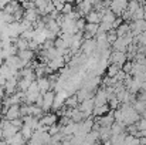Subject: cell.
<instances>
[{
  "instance_id": "7",
  "label": "cell",
  "mask_w": 146,
  "mask_h": 145,
  "mask_svg": "<svg viewBox=\"0 0 146 145\" xmlns=\"http://www.w3.org/2000/svg\"><path fill=\"white\" fill-rule=\"evenodd\" d=\"M54 96H55V93H54L52 90H50L46 94H43V105H41V110H43L44 112H50V110L52 108Z\"/></svg>"
},
{
  "instance_id": "24",
  "label": "cell",
  "mask_w": 146,
  "mask_h": 145,
  "mask_svg": "<svg viewBox=\"0 0 146 145\" xmlns=\"http://www.w3.org/2000/svg\"><path fill=\"white\" fill-rule=\"evenodd\" d=\"M119 71H121V67H119L118 64H109V65L106 67V77L113 78Z\"/></svg>"
},
{
  "instance_id": "44",
  "label": "cell",
  "mask_w": 146,
  "mask_h": 145,
  "mask_svg": "<svg viewBox=\"0 0 146 145\" xmlns=\"http://www.w3.org/2000/svg\"><path fill=\"white\" fill-rule=\"evenodd\" d=\"M62 3H71V4H74L75 3V0H61Z\"/></svg>"
},
{
  "instance_id": "22",
  "label": "cell",
  "mask_w": 146,
  "mask_h": 145,
  "mask_svg": "<svg viewBox=\"0 0 146 145\" xmlns=\"http://www.w3.org/2000/svg\"><path fill=\"white\" fill-rule=\"evenodd\" d=\"M116 19V16H115V13L111 10V9H106L105 11H104V14H102V20L101 21H104V23H113V20Z\"/></svg>"
},
{
  "instance_id": "46",
  "label": "cell",
  "mask_w": 146,
  "mask_h": 145,
  "mask_svg": "<svg viewBox=\"0 0 146 145\" xmlns=\"http://www.w3.org/2000/svg\"><path fill=\"white\" fill-rule=\"evenodd\" d=\"M3 63H4V60H3V58H1V55H0V65H1Z\"/></svg>"
},
{
  "instance_id": "31",
  "label": "cell",
  "mask_w": 146,
  "mask_h": 145,
  "mask_svg": "<svg viewBox=\"0 0 146 145\" xmlns=\"http://www.w3.org/2000/svg\"><path fill=\"white\" fill-rule=\"evenodd\" d=\"M139 7H141V6H139V3H138L136 0H129V1H128V6H126V10H128L131 14H133Z\"/></svg>"
},
{
  "instance_id": "23",
  "label": "cell",
  "mask_w": 146,
  "mask_h": 145,
  "mask_svg": "<svg viewBox=\"0 0 146 145\" xmlns=\"http://www.w3.org/2000/svg\"><path fill=\"white\" fill-rule=\"evenodd\" d=\"M78 104H80V101H78V98H77L75 94H70L67 97L65 102H64V105L68 107V108H75V107H78Z\"/></svg>"
},
{
  "instance_id": "25",
  "label": "cell",
  "mask_w": 146,
  "mask_h": 145,
  "mask_svg": "<svg viewBox=\"0 0 146 145\" xmlns=\"http://www.w3.org/2000/svg\"><path fill=\"white\" fill-rule=\"evenodd\" d=\"M20 132H21V135H23V138L26 140V141H29L30 138H31V135H33V128L30 127V125H27V124H23V127L20 128Z\"/></svg>"
},
{
  "instance_id": "41",
  "label": "cell",
  "mask_w": 146,
  "mask_h": 145,
  "mask_svg": "<svg viewBox=\"0 0 146 145\" xmlns=\"http://www.w3.org/2000/svg\"><path fill=\"white\" fill-rule=\"evenodd\" d=\"M10 1H11V0H0V10H3Z\"/></svg>"
},
{
  "instance_id": "15",
  "label": "cell",
  "mask_w": 146,
  "mask_h": 145,
  "mask_svg": "<svg viewBox=\"0 0 146 145\" xmlns=\"http://www.w3.org/2000/svg\"><path fill=\"white\" fill-rule=\"evenodd\" d=\"M38 17H40V14L37 13L36 7L27 9V10H24V13H23V20H27V21H30L31 24L36 23V21L38 20Z\"/></svg>"
},
{
  "instance_id": "48",
  "label": "cell",
  "mask_w": 146,
  "mask_h": 145,
  "mask_svg": "<svg viewBox=\"0 0 146 145\" xmlns=\"http://www.w3.org/2000/svg\"><path fill=\"white\" fill-rule=\"evenodd\" d=\"M47 145H55V144H51V142H50V144H47Z\"/></svg>"
},
{
  "instance_id": "33",
  "label": "cell",
  "mask_w": 146,
  "mask_h": 145,
  "mask_svg": "<svg viewBox=\"0 0 146 145\" xmlns=\"http://www.w3.org/2000/svg\"><path fill=\"white\" fill-rule=\"evenodd\" d=\"M108 105H109V110H118L119 108V105H121V102H119V100L116 98V96L112 97L111 100H108Z\"/></svg>"
},
{
  "instance_id": "30",
  "label": "cell",
  "mask_w": 146,
  "mask_h": 145,
  "mask_svg": "<svg viewBox=\"0 0 146 145\" xmlns=\"http://www.w3.org/2000/svg\"><path fill=\"white\" fill-rule=\"evenodd\" d=\"M135 20H145V7H139L132 14V21H135Z\"/></svg>"
},
{
  "instance_id": "18",
  "label": "cell",
  "mask_w": 146,
  "mask_h": 145,
  "mask_svg": "<svg viewBox=\"0 0 146 145\" xmlns=\"http://www.w3.org/2000/svg\"><path fill=\"white\" fill-rule=\"evenodd\" d=\"M98 135H99V141L104 142V141H108L111 138V127H101L98 130Z\"/></svg>"
},
{
  "instance_id": "21",
  "label": "cell",
  "mask_w": 146,
  "mask_h": 145,
  "mask_svg": "<svg viewBox=\"0 0 146 145\" xmlns=\"http://www.w3.org/2000/svg\"><path fill=\"white\" fill-rule=\"evenodd\" d=\"M126 132H121V134H116V135H111V145H123L125 142V138H126Z\"/></svg>"
},
{
  "instance_id": "39",
  "label": "cell",
  "mask_w": 146,
  "mask_h": 145,
  "mask_svg": "<svg viewBox=\"0 0 146 145\" xmlns=\"http://www.w3.org/2000/svg\"><path fill=\"white\" fill-rule=\"evenodd\" d=\"M11 124H13L19 131H20V128L23 127V120H21V118H16V120H13V121H11Z\"/></svg>"
},
{
  "instance_id": "17",
  "label": "cell",
  "mask_w": 146,
  "mask_h": 145,
  "mask_svg": "<svg viewBox=\"0 0 146 145\" xmlns=\"http://www.w3.org/2000/svg\"><path fill=\"white\" fill-rule=\"evenodd\" d=\"M6 142H7V145H23L26 144L27 141L23 138V135H21V132L19 131L17 134H14L11 138H9V140H4Z\"/></svg>"
},
{
  "instance_id": "19",
  "label": "cell",
  "mask_w": 146,
  "mask_h": 145,
  "mask_svg": "<svg viewBox=\"0 0 146 145\" xmlns=\"http://www.w3.org/2000/svg\"><path fill=\"white\" fill-rule=\"evenodd\" d=\"M98 30H99V24H95V23H87L85 27H84V33L85 34H90L92 39L95 37Z\"/></svg>"
},
{
  "instance_id": "3",
  "label": "cell",
  "mask_w": 146,
  "mask_h": 145,
  "mask_svg": "<svg viewBox=\"0 0 146 145\" xmlns=\"http://www.w3.org/2000/svg\"><path fill=\"white\" fill-rule=\"evenodd\" d=\"M128 61V57H126V53L125 51H112L109 58H108V63L109 64H118L119 67H122V64Z\"/></svg>"
},
{
  "instance_id": "4",
  "label": "cell",
  "mask_w": 146,
  "mask_h": 145,
  "mask_svg": "<svg viewBox=\"0 0 146 145\" xmlns=\"http://www.w3.org/2000/svg\"><path fill=\"white\" fill-rule=\"evenodd\" d=\"M126 6H128V0H111L109 3V9L115 13L116 17H121L122 11L126 10Z\"/></svg>"
},
{
  "instance_id": "43",
  "label": "cell",
  "mask_w": 146,
  "mask_h": 145,
  "mask_svg": "<svg viewBox=\"0 0 146 145\" xmlns=\"http://www.w3.org/2000/svg\"><path fill=\"white\" fill-rule=\"evenodd\" d=\"M4 84H6V78L0 74V86H4Z\"/></svg>"
},
{
  "instance_id": "1",
  "label": "cell",
  "mask_w": 146,
  "mask_h": 145,
  "mask_svg": "<svg viewBox=\"0 0 146 145\" xmlns=\"http://www.w3.org/2000/svg\"><path fill=\"white\" fill-rule=\"evenodd\" d=\"M94 107H95L94 97H91V98H87V100L81 101V102L78 104V107H77V108L84 114V117H85V118H90V117H92V110H94Z\"/></svg>"
},
{
  "instance_id": "45",
  "label": "cell",
  "mask_w": 146,
  "mask_h": 145,
  "mask_svg": "<svg viewBox=\"0 0 146 145\" xmlns=\"http://www.w3.org/2000/svg\"><path fill=\"white\" fill-rule=\"evenodd\" d=\"M1 105H3V98H0V110H1Z\"/></svg>"
},
{
  "instance_id": "32",
  "label": "cell",
  "mask_w": 146,
  "mask_h": 145,
  "mask_svg": "<svg viewBox=\"0 0 146 145\" xmlns=\"http://www.w3.org/2000/svg\"><path fill=\"white\" fill-rule=\"evenodd\" d=\"M118 39V36H116V31H115V29H112V30H109L108 33H106V41H108V44L109 46H112L113 43H115V40Z\"/></svg>"
},
{
  "instance_id": "29",
  "label": "cell",
  "mask_w": 146,
  "mask_h": 145,
  "mask_svg": "<svg viewBox=\"0 0 146 145\" xmlns=\"http://www.w3.org/2000/svg\"><path fill=\"white\" fill-rule=\"evenodd\" d=\"M115 31H116V36H118V37H123L125 34H128V33L131 31V30H129V23H125V21H123Z\"/></svg>"
},
{
  "instance_id": "27",
  "label": "cell",
  "mask_w": 146,
  "mask_h": 145,
  "mask_svg": "<svg viewBox=\"0 0 146 145\" xmlns=\"http://www.w3.org/2000/svg\"><path fill=\"white\" fill-rule=\"evenodd\" d=\"M19 51H23V50H29V40H26V39H23V37H19L14 43H13Z\"/></svg>"
},
{
  "instance_id": "34",
  "label": "cell",
  "mask_w": 146,
  "mask_h": 145,
  "mask_svg": "<svg viewBox=\"0 0 146 145\" xmlns=\"http://www.w3.org/2000/svg\"><path fill=\"white\" fill-rule=\"evenodd\" d=\"M75 10V7H74V4H71V3H64V7H62V11H61V14H64V16H67V14H70V13H72Z\"/></svg>"
},
{
  "instance_id": "9",
  "label": "cell",
  "mask_w": 146,
  "mask_h": 145,
  "mask_svg": "<svg viewBox=\"0 0 146 145\" xmlns=\"http://www.w3.org/2000/svg\"><path fill=\"white\" fill-rule=\"evenodd\" d=\"M17 55H19V58L21 60L23 67L30 65L31 61L34 60V51H31V50H23V51H19Z\"/></svg>"
},
{
  "instance_id": "28",
  "label": "cell",
  "mask_w": 146,
  "mask_h": 145,
  "mask_svg": "<svg viewBox=\"0 0 146 145\" xmlns=\"http://www.w3.org/2000/svg\"><path fill=\"white\" fill-rule=\"evenodd\" d=\"M132 107H133V110L141 115L143 111L146 110V101H141V100H135L133 101V104H132Z\"/></svg>"
},
{
  "instance_id": "42",
  "label": "cell",
  "mask_w": 146,
  "mask_h": 145,
  "mask_svg": "<svg viewBox=\"0 0 146 145\" xmlns=\"http://www.w3.org/2000/svg\"><path fill=\"white\" fill-rule=\"evenodd\" d=\"M6 96V91H4V86H0V98Z\"/></svg>"
},
{
  "instance_id": "16",
  "label": "cell",
  "mask_w": 146,
  "mask_h": 145,
  "mask_svg": "<svg viewBox=\"0 0 146 145\" xmlns=\"http://www.w3.org/2000/svg\"><path fill=\"white\" fill-rule=\"evenodd\" d=\"M85 21L87 23H95V24H99L101 20H102V13H99L97 10H91L87 16H84Z\"/></svg>"
},
{
  "instance_id": "38",
  "label": "cell",
  "mask_w": 146,
  "mask_h": 145,
  "mask_svg": "<svg viewBox=\"0 0 146 145\" xmlns=\"http://www.w3.org/2000/svg\"><path fill=\"white\" fill-rule=\"evenodd\" d=\"M52 4H54V10H57L58 13H61V11H62L64 3H62L61 0H55V1H52Z\"/></svg>"
},
{
  "instance_id": "35",
  "label": "cell",
  "mask_w": 146,
  "mask_h": 145,
  "mask_svg": "<svg viewBox=\"0 0 146 145\" xmlns=\"http://www.w3.org/2000/svg\"><path fill=\"white\" fill-rule=\"evenodd\" d=\"M85 24H87V21H85V19H84V17H81V19L75 20V27H77V30H78V31H84Z\"/></svg>"
},
{
  "instance_id": "2",
  "label": "cell",
  "mask_w": 146,
  "mask_h": 145,
  "mask_svg": "<svg viewBox=\"0 0 146 145\" xmlns=\"http://www.w3.org/2000/svg\"><path fill=\"white\" fill-rule=\"evenodd\" d=\"M0 130H1V134H3V140H9V138H11L14 134L19 132V130L11 124V121H7V120L3 121Z\"/></svg>"
},
{
  "instance_id": "36",
  "label": "cell",
  "mask_w": 146,
  "mask_h": 145,
  "mask_svg": "<svg viewBox=\"0 0 146 145\" xmlns=\"http://www.w3.org/2000/svg\"><path fill=\"white\" fill-rule=\"evenodd\" d=\"M132 65H133V61H125L123 64H122V67H121V70L123 71V73H126V74H129L131 73V70H132Z\"/></svg>"
},
{
  "instance_id": "47",
  "label": "cell",
  "mask_w": 146,
  "mask_h": 145,
  "mask_svg": "<svg viewBox=\"0 0 146 145\" xmlns=\"http://www.w3.org/2000/svg\"><path fill=\"white\" fill-rule=\"evenodd\" d=\"M0 140H3V134H1V130H0Z\"/></svg>"
},
{
  "instance_id": "20",
  "label": "cell",
  "mask_w": 146,
  "mask_h": 145,
  "mask_svg": "<svg viewBox=\"0 0 146 145\" xmlns=\"http://www.w3.org/2000/svg\"><path fill=\"white\" fill-rule=\"evenodd\" d=\"M111 110H109V105L108 104H104V105H98V107H94L92 110V117H101V115H105L108 114Z\"/></svg>"
},
{
  "instance_id": "8",
  "label": "cell",
  "mask_w": 146,
  "mask_h": 145,
  "mask_svg": "<svg viewBox=\"0 0 146 145\" xmlns=\"http://www.w3.org/2000/svg\"><path fill=\"white\" fill-rule=\"evenodd\" d=\"M65 60H64V57L62 55H58V57H55L54 60H51L47 63V67H48L50 70L52 71V73H55V71H58V70H62L64 67H65Z\"/></svg>"
},
{
  "instance_id": "13",
  "label": "cell",
  "mask_w": 146,
  "mask_h": 145,
  "mask_svg": "<svg viewBox=\"0 0 146 145\" xmlns=\"http://www.w3.org/2000/svg\"><path fill=\"white\" fill-rule=\"evenodd\" d=\"M94 102H95V107H98V105H104V104H108V100H106V91H105L104 87L95 91V94H94Z\"/></svg>"
},
{
  "instance_id": "40",
  "label": "cell",
  "mask_w": 146,
  "mask_h": 145,
  "mask_svg": "<svg viewBox=\"0 0 146 145\" xmlns=\"http://www.w3.org/2000/svg\"><path fill=\"white\" fill-rule=\"evenodd\" d=\"M122 23H123V20H122L121 17H116V19L113 20V23H112V29H115V30H116V29H118Z\"/></svg>"
},
{
  "instance_id": "26",
  "label": "cell",
  "mask_w": 146,
  "mask_h": 145,
  "mask_svg": "<svg viewBox=\"0 0 146 145\" xmlns=\"http://www.w3.org/2000/svg\"><path fill=\"white\" fill-rule=\"evenodd\" d=\"M126 44H125V41H123V39L122 37H118L116 40H115V43L112 44V48H113V51H125L126 53Z\"/></svg>"
},
{
  "instance_id": "37",
  "label": "cell",
  "mask_w": 146,
  "mask_h": 145,
  "mask_svg": "<svg viewBox=\"0 0 146 145\" xmlns=\"http://www.w3.org/2000/svg\"><path fill=\"white\" fill-rule=\"evenodd\" d=\"M136 125V128H138V131H143V130H146V118H139V121L135 124Z\"/></svg>"
},
{
  "instance_id": "14",
  "label": "cell",
  "mask_w": 146,
  "mask_h": 145,
  "mask_svg": "<svg viewBox=\"0 0 146 145\" xmlns=\"http://www.w3.org/2000/svg\"><path fill=\"white\" fill-rule=\"evenodd\" d=\"M36 81H37L38 91H40V94H41V96H43V94H46L47 91L51 90V84H50L48 77H40V78H37Z\"/></svg>"
},
{
  "instance_id": "10",
  "label": "cell",
  "mask_w": 146,
  "mask_h": 145,
  "mask_svg": "<svg viewBox=\"0 0 146 145\" xmlns=\"http://www.w3.org/2000/svg\"><path fill=\"white\" fill-rule=\"evenodd\" d=\"M94 121H95V122H98L101 127H111V125L115 122V118H113V111L111 110L108 114L98 117L97 120H94Z\"/></svg>"
},
{
  "instance_id": "5",
  "label": "cell",
  "mask_w": 146,
  "mask_h": 145,
  "mask_svg": "<svg viewBox=\"0 0 146 145\" xmlns=\"http://www.w3.org/2000/svg\"><path fill=\"white\" fill-rule=\"evenodd\" d=\"M68 96H70V94H68L65 90H61V91L55 93V96H54V102H52V108H51V110H54V111L60 110V108L64 105V102H65V100H67Z\"/></svg>"
},
{
  "instance_id": "12",
  "label": "cell",
  "mask_w": 146,
  "mask_h": 145,
  "mask_svg": "<svg viewBox=\"0 0 146 145\" xmlns=\"http://www.w3.org/2000/svg\"><path fill=\"white\" fill-rule=\"evenodd\" d=\"M17 84H19V78L16 77H11L9 80H6V84H4V91H6V96H11L17 91Z\"/></svg>"
},
{
  "instance_id": "11",
  "label": "cell",
  "mask_w": 146,
  "mask_h": 145,
  "mask_svg": "<svg viewBox=\"0 0 146 145\" xmlns=\"http://www.w3.org/2000/svg\"><path fill=\"white\" fill-rule=\"evenodd\" d=\"M3 118L7 120V121H13L16 118H21V115H20V105H10L7 112L3 115Z\"/></svg>"
},
{
  "instance_id": "6",
  "label": "cell",
  "mask_w": 146,
  "mask_h": 145,
  "mask_svg": "<svg viewBox=\"0 0 146 145\" xmlns=\"http://www.w3.org/2000/svg\"><path fill=\"white\" fill-rule=\"evenodd\" d=\"M58 122V115L55 112H44L43 117L40 118V125L43 127H51Z\"/></svg>"
}]
</instances>
